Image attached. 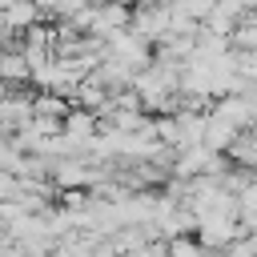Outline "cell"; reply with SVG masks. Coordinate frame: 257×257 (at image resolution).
<instances>
[{
  "instance_id": "1",
  "label": "cell",
  "mask_w": 257,
  "mask_h": 257,
  "mask_svg": "<svg viewBox=\"0 0 257 257\" xmlns=\"http://www.w3.org/2000/svg\"><path fill=\"white\" fill-rule=\"evenodd\" d=\"M237 205H241V213H257V181H249V185L237 193Z\"/></svg>"
}]
</instances>
